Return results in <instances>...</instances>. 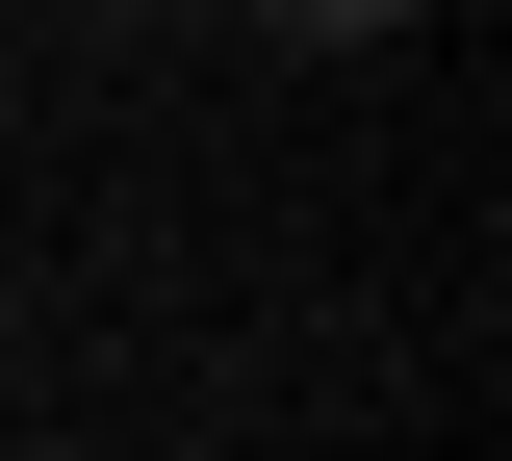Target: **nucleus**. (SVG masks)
Segmentation results:
<instances>
[{
	"mask_svg": "<svg viewBox=\"0 0 512 461\" xmlns=\"http://www.w3.org/2000/svg\"><path fill=\"white\" fill-rule=\"evenodd\" d=\"M256 26H410V0H256Z\"/></svg>",
	"mask_w": 512,
	"mask_h": 461,
	"instance_id": "obj_1",
	"label": "nucleus"
}]
</instances>
